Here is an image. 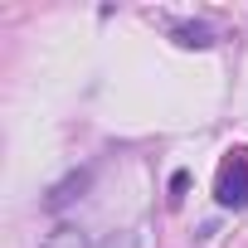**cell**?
I'll return each mask as SVG.
<instances>
[{
	"label": "cell",
	"mask_w": 248,
	"mask_h": 248,
	"mask_svg": "<svg viewBox=\"0 0 248 248\" xmlns=\"http://www.w3.org/2000/svg\"><path fill=\"white\" fill-rule=\"evenodd\" d=\"M214 204L219 209H248V146H229L214 175Z\"/></svg>",
	"instance_id": "obj_1"
},
{
	"label": "cell",
	"mask_w": 248,
	"mask_h": 248,
	"mask_svg": "<svg viewBox=\"0 0 248 248\" xmlns=\"http://www.w3.org/2000/svg\"><path fill=\"white\" fill-rule=\"evenodd\" d=\"M93 185V166H78V170H68L59 185H49V195H44V209L49 214H59V209H68L73 200H83V190Z\"/></svg>",
	"instance_id": "obj_2"
},
{
	"label": "cell",
	"mask_w": 248,
	"mask_h": 248,
	"mask_svg": "<svg viewBox=\"0 0 248 248\" xmlns=\"http://www.w3.org/2000/svg\"><path fill=\"white\" fill-rule=\"evenodd\" d=\"M170 39H175L180 49H214V30H209L204 20H175V25H170Z\"/></svg>",
	"instance_id": "obj_3"
},
{
	"label": "cell",
	"mask_w": 248,
	"mask_h": 248,
	"mask_svg": "<svg viewBox=\"0 0 248 248\" xmlns=\"http://www.w3.org/2000/svg\"><path fill=\"white\" fill-rule=\"evenodd\" d=\"M39 248H97V243H93V238H88L83 229H73V224H63V229H59V233H49V238H44Z\"/></svg>",
	"instance_id": "obj_4"
},
{
	"label": "cell",
	"mask_w": 248,
	"mask_h": 248,
	"mask_svg": "<svg viewBox=\"0 0 248 248\" xmlns=\"http://www.w3.org/2000/svg\"><path fill=\"white\" fill-rule=\"evenodd\" d=\"M97 248H137V233H127V229H122V233H107Z\"/></svg>",
	"instance_id": "obj_5"
},
{
	"label": "cell",
	"mask_w": 248,
	"mask_h": 248,
	"mask_svg": "<svg viewBox=\"0 0 248 248\" xmlns=\"http://www.w3.org/2000/svg\"><path fill=\"white\" fill-rule=\"evenodd\" d=\"M185 185H190V175H185V170H175V175H170V200H175V204L185 200Z\"/></svg>",
	"instance_id": "obj_6"
}]
</instances>
